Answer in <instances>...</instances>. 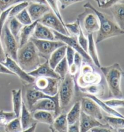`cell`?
Returning <instances> with one entry per match:
<instances>
[{"label":"cell","instance_id":"obj_37","mask_svg":"<svg viewBox=\"0 0 124 132\" xmlns=\"http://www.w3.org/2000/svg\"><path fill=\"white\" fill-rule=\"evenodd\" d=\"M15 18L23 26H27V25L31 24L33 22L29 14L28 13L27 9H24L21 12H19L17 15H16Z\"/></svg>","mask_w":124,"mask_h":132},{"label":"cell","instance_id":"obj_14","mask_svg":"<svg viewBox=\"0 0 124 132\" xmlns=\"http://www.w3.org/2000/svg\"><path fill=\"white\" fill-rule=\"evenodd\" d=\"M102 81V77L99 73L93 70L85 72H79L76 83L79 88L90 85H98Z\"/></svg>","mask_w":124,"mask_h":132},{"label":"cell","instance_id":"obj_1","mask_svg":"<svg viewBox=\"0 0 124 132\" xmlns=\"http://www.w3.org/2000/svg\"><path fill=\"white\" fill-rule=\"evenodd\" d=\"M84 7L91 9L96 14L98 18L99 28L96 32V38L95 40L96 44H99L111 37L123 35L124 30L118 26L113 16L102 12L99 11L90 3H87L84 4Z\"/></svg>","mask_w":124,"mask_h":132},{"label":"cell","instance_id":"obj_40","mask_svg":"<svg viewBox=\"0 0 124 132\" xmlns=\"http://www.w3.org/2000/svg\"><path fill=\"white\" fill-rule=\"evenodd\" d=\"M12 7V6L7 9L1 12V13L0 14V35H1V33H2L3 27H4V24H6L7 21H8L9 18V13Z\"/></svg>","mask_w":124,"mask_h":132},{"label":"cell","instance_id":"obj_16","mask_svg":"<svg viewBox=\"0 0 124 132\" xmlns=\"http://www.w3.org/2000/svg\"><path fill=\"white\" fill-rule=\"evenodd\" d=\"M28 74L35 78L45 77H52L61 79L57 73L50 67L48 60H46V61L43 63H41L37 68L30 72H28Z\"/></svg>","mask_w":124,"mask_h":132},{"label":"cell","instance_id":"obj_50","mask_svg":"<svg viewBox=\"0 0 124 132\" xmlns=\"http://www.w3.org/2000/svg\"><path fill=\"white\" fill-rule=\"evenodd\" d=\"M37 123H35V124H33V125H32L31 126L29 127L27 129H26L24 131H35V129H36V127H37Z\"/></svg>","mask_w":124,"mask_h":132},{"label":"cell","instance_id":"obj_19","mask_svg":"<svg viewBox=\"0 0 124 132\" xmlns=\"http://www.w3.org/2000/svg\"><path fill=\"white\" fill-rule=\"evenodd\" d=\"M112 13V16L118 26L124 30V3L122 2L117 3L109 8Z\"/></svg>","mask_w":124,"mask_h":132},{"label":"cell","instance_id":"obj_6","mask_svg":"<svg viewBox=\"0 0 124 132\" xmlns=\"http://www.w3.org/2000/svg\"><path fill=\"white\" fill-rule=\"evenodd\" d=\"M1 39L5 54L17 62L18 50L19 49V44L9 28L8 21L4 24L1 34Z\"/></svg>","mask_w":124,"mask_h":132},{"label":"cell","instance_id":"obj_38","mask_svg":"<svg viewBox=\"0 0 124 132\" xmlns=\"http://www.w3.org/2000/svg\"><path fill=\"white\" fill-rule=\"evenodd\" d=\"M28 4L29 3L26 2V1H22V2L17 3V4L12 6L9 13V18H10L15 17L16 15H17L19 12H21L24 9H26Z\"/></svg>","mask_w":124,"mask_h":132},{"label":"cell","instance_id":"obj_13","mask_svg":"<svg viewBox=\"0 0 124 132\" xmlns=\"http://www.w3.org/2000/svg\"><path fill=\"white\" fill-rule=\"evenodd\" d=\"M80 102L81 109L84 113L91 116L99 121H102L103 119V115L100 108L93 100L84 96L82 98Z\"/></svg>","mask_w":124,"mask_h":132},{"label":"cell","instance_id":"obj_24","mask_svg":"<svg viewBox=\"0 0 124 132\" xmlns=\"http://www.w3.org/2000/svg\"><path fill=\"white\" fill-rule=\"evenodd\" d=\"M103 120L113 131H123L124 127L123 118L114 117V116H105Z\"/></svg>","mask_w":124,"mask_h":132},{"label":"cell","instance_id":"obj_15","mask_svg":"<svg viewBox=\"0 0 124 132\" xmlns=\"http://www.w3.org/2000/svg\"><path fill=\"white\" fill-rule=\"evenodd\" d=\"M26 9L33 22L38 21L45 14L51 10L47 4L36 3H29Z\"/></svg>","mask_w":124,"mask_h":132},{"label":"cell","instance_id":"obj_35","mask_svg":"<svg viewBox=\"0 0 124 132\" xmlns=\"http://www.w3.org/2000/svg\"><path fill=\"white\" fill-rule=\"evenodd\" d=\"M46 1L47 3V4L48 7H50V10L53 12V13L55 14L57 18H58L59 20L61 21V22L65 26V22H64L62 15H61L60 10H59L58 5L59 3L58 1H57V0H46Z\"/></svg>","mask_w":124,"mask_h":132},{"label":"cell","instance_id":"obj_10","mask_svg":"<svg viewBox=\"0 0 124 132\" xmlns=\"http://www.w3.org/2000/svg\"><path fill=\"white\" fill-rule=\"evenodd\" d=\"M52 31L53 32L54 35H55L56 40L62 41L66 45L72 48L76 52L78 53L82 56V57L84 60H86V61L92 62V60H91V58L90 57L89 54H87V53L84 51L79 45L78 41V38H77L76 36L65 35H63V34L59 33L56 31H54V30H52Z\"/></svg>","mask_w":124,"mask_h":132},{"label":"cell","instance_id":"obj_43","mask_svg":"<svg viewBox=\"0 0 124 132\" xmlns=\"http://www.w3.org/2000/svg\"><path fill=\"white\" fill-rule=\"evenodd\" d=\"M75 53H76V51H75L72 48L70 47L69 46L67 45V49H66V53H65V58H66V60H67L69 67L71 65H72L73 62H74Z\"/></svg>","mask_w":124,"mask_h":132},{"label":"cell","instance_id":"obj_33","mask_svg":"<svg viewBox=\"0 0 124 132\" xmlns=\"http://www.w3.org/2000/svg\"><path fill=\"white\" fill-rule=\"evenodd\" d=\"M5 131L7 132H19L23 131L22 126L19 117H17L10 121L4 127Z\"/></svg>","mask_w":124,"mask_h":132},{"label":"cell","instance_id":"obj_34","mask_svg":"<svg viewBox=\"0 0 124 132\" xmlns=\"http://www.w3.org/2000/svg\"><path fill=\"white\" fill-rule=\"evenodd\" d=\"M17 118L14 112H5L0 110V127H5L10 121Z\"/></svg>","mask_w":124,"mask_h":132},{"label":"cell","instance_id":"obj_21","mask_svg":"<svg viewBox=\"0 0 124 132\" xmlns=\"http://www.w3.org/2000/svg\"><path fill=\"white\" fill-rule=\"evenodd\" d=\"M37 22L38 21H34L31 24L23 26L19 36V48L22 47L24 44H26L28 41L30 40V38L33 36L34 30H35L36 24H37Z\"/></svg>","mask_w":124,"mask_h":132},{"label":"cell","instance_id":"obj_8","mask_svg":"<svg viewBox=\"0 0 124 132\" xmlns=\"http://www.w3.org/2000/svg\"><path fill=\"white\" fill-rule=\"evenodd\" d=\"M39 110L53 112L55 118L59 115L62 110L59 107L57 94L50 98H44L39 100L32 106L29 110L33 113L36 110Z\"/></svg>","mask_w":124,"mask_h":132},{"label":"cell","instance_id":"obj_29","mask_svg":"<svg viewBox=\"0 0 124 132\" xmlns=\"http://www.w3.org/2000/svg\"><path fill=\"white\" fill-rule=\"evenodd\" d=\"M85 96L90 98L92 100H93L95 102H96L99 108L102 109L104 112L108 114V115L111 116H114V117H122L123 118V116L122 115L121 113H119L118 111H116L114 109L111 108L110 107L106 104L104 101L101 100L97 97V96L93 95H89V94H85Z\"/></svg>","mask_w":124,"mask_h":132},{"label":"cell","instance_id":"obj_4","mask_svg":"<svg viewBox=\"0 0 124 132\" xmlns=\"http://www.w3.org/2000/svg\"><path fill=\"white\" fill-rule=\"evenodd\" d=\"M75 88V77L68 72L65 78L61 80L57 92L59 107L62 111L69 108L72 103Z\"/></svg>","mask_w":124,"mask_h":132},{"label":"cell","instance_id":"obj_39","mask_svg":"<svg viewBox=\"0 0 124 132\" xmlns=\"http://www.w3.org/2000/svg\"><path fill=\"white\" fill-rule=\"evenodd\" d=\"M104 102L110 108L113 109L123 108L124 107L123 98H114L113 99L104 101Z\"/></svg>","mask_w":124,"mask_h":132},{"label":"cell","instance_id":"obj_46","mask_svg":"<svg viewBox=\"0 0 124 132\" xmlns=\"http://www.w3.org/2000/svg\"><path fill=\"white\" fill-rule=\"evenodd\" d=\"M67 131L69 132H78L80 131L79 128V121H77V122H75L74 124H72L71 125H69L68 126V130Z\"/></svg>","mask_w":124,"mask_h":132},{"label":"cell","instance_id":"obj_5","mask_svg":"<svg viewBox=\"0 0 124 132\" xmlns=\"http://www.w3.org/2000/svg\"><path fill=\"white\" fill-rule=\"evenodd\" d=\"M86 9V12L78 15V20L79 26L84 35L87 36L90 34L96 33L99 28V23L96 14L90 9Z\"/></svg>","mask_w":124,"mask_h":132},{"label":"cell","instance_id":"obj_23","mask_svg":"<svg viewBox=\"0 0 124 132\" xmlns=\"http://www.w3.org/2000/svg\"><path fill=\"white\" fill-rule=\"evenodd\" d=\"M88 39V48L87 54L91 58L92 62L97 67L100 68V66L99 59L98 51H97L96 42H95L93 34H90L87 36Z\"/></svg>","mask_w":124,"mask_h":132},{"label":"cell","instance_id":"obj_7","mask_svg":"<svg viewBox=\"0 0 124 132\" xmlns=\"http://www.w3.org/2000/svg\"><path fill=\"white\" fill-rule=\"evenodd\" d=\"M61 80L59 78L39 77L35 78L32 86L46 95L55 96L57 94Z\"/></svg>","mask_w":124,"mask_h":132},{"label":"cell","instance_id":"obj_36","mask_svg":"<svg viewBox=\"0 0 124 132\" xmlns=\"http://www.w3.org/2000/svg\"><path fill=\"white\" fill-rule=\"evenodd\" d=\"M65 27L69 32L70 35L78 37L81 30L79 22L78 19L74 22L68 23V24L65 23Z\"/></svg>","mask_w":124,"mask_h":132},{"label":"cell","instance_id":"obj_12","mask_svg":"<svg viewBox=\"0 0 124 132\" xmlns=\"http://www.w3.org/2000/svg\"><path fill=\"white\" fill-rule=\"evenodd\" d=\"M5 67L14 74L17 76L24 84H32L35 81V78L33 77L23 70L17 62L9 57L6 56V60L2 63Z\"/></svg>","mask_w":124,"mask_h":132},{"label":"cell","instance_id":"obj_26","mask_svg":"<svg viewBox=\"0 0 124 132\" xmlns=\"http://www.w3.org/2000/svg\"><path fill=\"white\" fill-rule=\"evenodd\" d=\"M12 97L13 112L17 117H19L23 102L22 98V89H18L12 90Z\"/></svg>","mask_w":124,"mask_h":132},{"label":"cell","instance_id":"obj_9","mask_svg":"<svg viewBox=\"0 0 124 132\" xmlns=\"http://www.w3.org/2000/svg\"><path fill=\"white\" fill-rule=\"evenodd\" d=\"M35 45L41 57L46 60L49 59L50 55L57 48L65 45L62 41L58 40H41L31 37L30 39Z\"/></svg>","mask_w":124,"mask_h":132},{"label":"cell","instance_id":"obj_47","mask_svg":"<svg viewBox=\"0 0 124 132\" xmlns=\"http://www.w3.org/2000/svg\"><path fill=\"white\" fill-rule=\"evenodd\" d=\"M6 55L5 54L4 48H3V46L2 44V41L1 39V35H0V62L3 63L6 60Z\"/></svg>","mask_w":124,"mask_h":132},{"label":"cell","instance_id":"obj_32","mask_svg":"<svg viewBox=\"0 0 124 132\" xmlns=\"http://www.w3.org/2000/svg\"><path fill=\"white\" fill-rule=\"evenodd\" d=\"M54 71L57 73L61 80L65 78V76L69 72V65L65 57L56 66Z\"/></svg>","mask_w":124,"mask_h":132},{"label":"cell","instance_id":"obj_44","mask_svg":"<svg viewBox=\"0 0 124 132\" xmlns=\"http://www.w3.org/2000/svg\"><path fill=\"white\" fill-rule=\"evenodd\" d=\"M83 1H85V0H57L58 3L61 5V9L63 10L65 9L71 5Z\"/></svg>","mask_w":124,"mask_h":132},{"label":"cell","instance_id":"obj_42","mask_svg":"<svg viewBox=\"0 0 124 132\" xmlns=\"http://www.w3.org/2000/svg\"><path fill=\"white\" fill-rule=\"evenodd\" d=\"M22 1H24L23 0H0V11L2 12Z\"/></svg>","mask_w":124,"mask_h":132},{"label":"cell","instance_id":"obj_31","mask_svg":"<svg viewBox=\"0 0 124 132\" xmlns=\"http://www.w3.org/2000/svg\"><path fill=\"white\" fill-rule=\"evenodd\" d=\"M104 87L101 84L98 85H90L89 86L83 87V88H79L81 92H83L85 94H89V95H93L95 96H102L104 94Z\"/></svg>","mask_w":124,"mask_h":132},{"label":"cell","instance_id":"obj_28","mask_svg":"<svg viewBox=\"0 0 124 132\" xmlns=\"http://www.w3.org/2000/svg\"><path fill=\"white\" fill-rule=\"evenodd\" d=\"M81 112V102L80 101H78L74 103L70 111L68 112L67 114H66L68 124L71 125L79 121Z\"/></svg>","mask_w":124,"mask_h":132},{"label":"cell","instance_id":"obj_11","mask_svg":"<svg viewBox=\"0 0 124 132\" xmlns=\"http://www.w3.org/2000/svg\"><path fill=\"white\" fill-rule=\"evenodd\" d=\"M38 21L52 30L63 35L70 36L65 28V26L51 10L45 14Z\"/></svg>","mask_w":124,"mask_h":132},{"label":"cell","instance_id":"obj_22","mask_svg":"<svg viewBox=\"0 0 124 132\" xmlns=\"http://www.w3.org/2000/svg\"><path fill=\"white\" fill-rule=\"evenodd\" d=\"M68 126L66 114L61 113L54 118L53 123L50 126V129L52 131L66 132L68 130Z\"/></svg>","mask_w":124,"mask_h":132},{"label":"cell","instance_id":"obj_18","mask_svg":"<svg viewBox=\"0 0 124 132\" xmlns=\"http://www.w3.org/2000/svg\"><path fill=\"white\" fill-rule=\"evenodd\" d=\"M32 37L37 39H41V40H56L52 30L45 26L44 25L41 24L38 21L36 24Z\"/></svg>","mask_w":124,"mask_h":132},{"label":"cell","instance_id":"obj_48","mask_svg":"<svg viewBox=\"0 0 124 132\" xmlns=\"http://www.w3.org/2000/svg\"><path fill=\"white\" fill-rule=\"evenodd\" d=\"M0 74H5L9 75H14L12 72H11L8 68H6L2 63L0 62ZM15 76V75H14Z\"/></svg>","mask_w":124,"mask_h":132},{"label":"cell","instance_id":"obj_2","mask_svg":"<svg viewBox=\"0 0 124 132\" xmlns=\"http://www.w3.org/2000/svg\"><path fill=\"white\" fill-rule=\"evenodd\" d=\"M41 57L32 40L19 47L17 53V62L23 70L30 72L41 63Z\"/></svg>","mask_w":124,"mask_h":132},{"label":"cell","instance_id":"obj_25","mask_svg":"<svg viewBox=\"0 0 124 132\" xmlns=\"http://www.w3.org/2000/svg\"><path fill=\"white\" fill-rule=\"evenodd\" d=\"M66 49H67V45H66L61 46V47L57 48L56 50H55L50 55L48 60V63L52 69H55L56 66L65 57Z\"/></svg>","mask_w":124,"mask_h":132},{"label":"cell","instance_id":"obj_49","mask_svg":"<svg viewBox=\"0 0 124 132\" xmlns=\"http://www.w3.org/2000/svg\"><path fill=\"white\" fill-rule=\"evenodd\" d=\"M24 1H26L28 3H41V4H47L46 0H23Z\"/></svg>","mask_w":124,"mask_h":132},{"label":"cell","instance_id":"obj_51","mask_svg":"<svg viewBox=\"0 0 124 132\" xmlns=\"http://www.w3.org/2000/svg\"><path fill=\"white\" fill-rule=\"evenodd\" d=\"M96 1H97V3H98L99 7H100L101 5L104 4V3L106 2V0H96Z\"/></svg>","mask_w":124,"mask_h":132},{"label":"cell","instance_id":"obj_20","mask_svg":"<svg viewBox=\"0 0 124 132\" xmlns=\"http://www.w3.org/2000/svg\"><path fill=\"white\" fill-rule=\"evenodd\" d=\"M20 115L21 118H20L23 131H24L25 130L27 129L32 125L35 124V123L38 122L34 119L33 117V113L28 109V108H27L24 102H23Z\"/></svg>","mask_w":124,"mask_h":132},{"label":"cell","instance_id":"obj_27","mask_svg":"<svg viewBox=\"0 0 124 132\" xmlns=\"http://www.w3.org/2000/svg\"><path fill=\"white\" fill-rule=\"evenodd\" d=\"M33 117L37 122L44 123L49 126L52 124L55 118L53 112L52 113V112L41 110L34 112Z\"/></svg>","mask_w":124,"mask_h":132},{"label":"cell","instance_id":"obj_52","mask_svg":"<svg viewBox=\"0 0 124 132\" xmlns=\"http://www.w3.org/2000/svg\"><path fill=\"white\" fill-rule=\"evenodd\" d=\"M108 1V0H106V1Z\"/></svg>","mask_w":124,"mask_h":132},{"label":"cell","instance_id":"obj_45","mask_svg":"<svg viewBox=\"0 0 124 132\" xmlns=\"http://www.w3.org/2000/svg\"><path fill=\"white\" fill-rule=\"evenodd\" d=\"M123 1V0H108V1H106L104 4H102L99 7L104 9H109L111 6H113L115 4L117 3L122 2Z\"/></svg>","mask_w":124,"mask_h":132},{"label":"cell","instance_id":"obj_41","mask_svg":"<svg viewBox=\"0 0 124 132\" xmlns=\"http://www.w3.org/2000/svg\"><path fill=\"white\" fill-rule=\"evenodd\" d=\"M78 38V41L79 45L81 47L82 49L84 51L87 53V48H88V39L87 36L84 35L83 31H82L81 28L79 33L77 37Z\"/></svg>","mask_w":124,"mask_h":132},{"label":"cell","instance_id":"obj_17","mask_svg":"<svg viewBox=\"0 0 124 132\" xmlns=\"http://www.w3.org/2000/svg\"><path fill=\"white\" fill-rule=\"evenodd\" d=\"M104 125V124L100 122L98 119L84 113L83 112L81 111V112L79 119L80 131H89L93 128L98 126H102Z\"/></svg>","mask_w":124,"mask_h":132},{"label":"cell","instance_id":"obj_30","mask_svg":"<svg viewBox=\"0 0 124 132\" xmlns=\"http://www.w3.org/2000/svg\"><path fill=\"white\" fill-rule=\"evenodd\" d=\"M8 24L10 33L18 42L19 33H20L21 28H23V25L20 22H19L15 17L9 18L8 20Z\"/></svg>","mask_w":124,"mask_h":132},{"label":"cell","instance_id":"obj_3","mask_svg":"<svg viewBox=\"0 0 124 132\" xmlns=\"http://www.w3.org/2000/svg\"><path fill=\"white\" fill-rule=\"evenodd\" d=\"M99 68L107 81L109 95L116 98H123L121 89V79L123 72L120 64L115 63L108 67H100Z\"/></svg>","mask_w":124,"mask_h":132}]
</instances>
